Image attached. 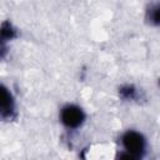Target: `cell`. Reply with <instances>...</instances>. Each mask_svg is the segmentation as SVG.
<instances>
[{"instance_id": "obj_1", "label": "cell", "mask_w": 160, "mask_h": 160, "mask_svg": "<svg viewBox=\"0 0 160 160\" xmlns=\"http://www.w3.org/2000/svg\"><path fill=\"white\" fill-rule=\"evenodd\" d=\"M121 144H122V148L125 149V154L120 155V158L136 159L144 154L145 139L138 131H134V130L126 131L121 136Z\"/></svg>"}, {"instance_id": "obj_2", "label": "cell", "mask_w": 160, "mask_h": 160, "mask_svg": "<svg viewBox=\"0 0 160 160\" xmlns=\"http://www.w3.org/2000/svg\"><path fill=\"white\" fill-rule=\"evenodd\" d=\"M60 120L61 122L69 128V129H76L79 128L84 120H85V114L82 111L81 108L76 106V105H66L61 109V112H60Z\"/></svg>"}, {"instance_id": "obj_3", "label": "cell", "mask_w": 160, "mask_h": 160, "mask_svg": "<svg viewBox=\"0 0 160 160\" xmlns=\"http://www.w3.org/2000/svg\"><path fill=\"white\" fill-rule=\"evenodd\" d=\"M148 16L151 24L160 25V4H154L148 11Z\"/></svg>"}, {"instance_id": "obj_4", "label": "cell", "mask_w": 160, "mask_h": 160, "mask_svg": "<svg viewBox=\"0 0 160 160\" xmlns=\"http://www.w3.org/2000/svg\"><path fill=\"white\" fill-rule=\"evenodd\" d=\"M120 94L125 99H134L135 98V90L131 86H125L120 90Z\"/></svg>"}]
</instances>
